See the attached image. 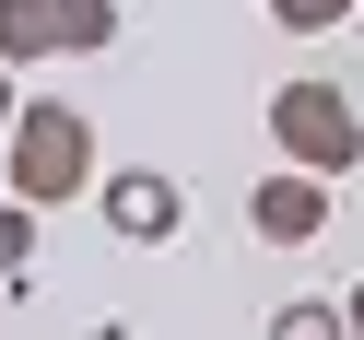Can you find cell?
<instances>
[{
    "label": "cell",
    "instance_id": "cell-5",
    "mask_svg": "<svg viewBox=\"0 0 364 340\" xmlns=\"http://www.w3.org/2000/svg\"><path fill=\"white\" fill-rule=\"evenodd\" d=\"M247 223H259V246H306L317 223H329V176H306V165L259 176V199H247Z\"/></svg>",
    "mask_w": 364,
    "mask_h": 340
},
{
    "label": "cell",
    "instance_id": "cell-2",
    "mask_svg": "<svg viewBox=\"0 0 364 340\" xmlns=\"http://www.w3.org/2000/svg\"><path fill=\"white\" fill-rule=\"evenodd\" d=\"M270 141H282V165H306V176H353L364 165V118H353L341 82H282V94H270Z\"/></svg>",
    "mask_w": 364,
    "mask_h": 340
},
{
    "label": "cell",
    "instance_id": "cell-10",
    "mask_svg": "<svg viewBox=\"0 0 364 340\" xmlns=\"http://www.w3.org/2000/svg\"><path fill=\"white\" fill-rule=\"evenodd\" d=\"M341 317H353V340H364V282H353V293H341Z\"/></svg>",
    "mask_w": 364,
    "mask_h": 340
},
{
    "label": "cell",
    "instance_id": "cell-3",
    "mask_svg": "<svg viewBox=\"0 0 364 340\" xmlns=\"http://www.w3.org/2000/svg\"><path fill=\"white\" fill-rule=\"evenodd\" d=\"M118 48V0H0V71L24 59H106Z\"/></svg>",
    "mask_w": 364,
    "mask_h": 340
},
{
    "label": "cell",
    "instance_id": "cell-4",
    "mask_svg": "<svg viewBox=\"0 0 364 340\" xmlns=\"http://www.w3.org/2000/svg\"><path fill=\"white\" fill-rule=\"evenodd\" d=\"M176 223H188L176 176H153V165H118V176H106V235H118V246H165Z\"/></svg>",
    "mask_w": 364,
    "mask_h": 340
},
{
    "label": "cell",
    "instance_id": "cell-7",
    "mask_svg": "<svg viewBox=\"0 0 364 340\" xmlns=\"http://www.w3.org/2000/svg\"><path fill=\"white\" fill-rule=\"evenodd\" d=\"M270 340H353L341 305H270Z\"/></svg>",
    "mask_w": 364,
    "mask_h": 340
},
{
    "label": "cell",
    "instance_id": "cell-9",
    "mask_svg": "<svg viewBox=\"0 0 364 340\" xmlns=\"http://www.w3.org/2000/svg\"><path fill=\"white\" fill-rule=\"evenodd\" d=\"M12 118H24V94H12V71H0V141H12Z\"/></svg>",
    "mask_w": 364,
    "mask_h": 340
},
{
    "label": "cell",
    "instance_id": "cell-8",
    "mask_svg": "<svg viewBox=\"0 0 364 340\" xmlns=\"http://www.w3.org/2000/svg\"><path fill=\"white\" fill-rule=\"evenodd\" d=\"M364 0H270V24L282 35H329V24H353Z\"/></svg>",
    "mask_w": 364,
    "mask_h": 340
},
{
    "label": "cell",
    "instance_id": "cell-11",
    "mask_svg": "<svg viewBox=\"0 0 364 340\" xmlns=\"http://www.w3.org/2000/svg\"><path fill=\"white\" fill-rule=\"evenodd\" d=\"M353 35H364V12H353Z\"/></svg>",
    "mask_w": 364,
    "mask_h": 340
},
{
    "label": "cell",
    "instance_id": "cell-6",
    "mask_svg": "<svg viewBox=\"0 0 364 340\" xmlns=\"http://www.w3.org/2000/svg\"><path fill=\"white\" fill-rule=\"evenodd\" d=\"M24 258H36V199L0 188V282H24Z\"/></svg>",
    "mask_w": 364,
    "mask_h": 340
},
{
    "label": "cell",
    "instance_id": "cell-1",
    "mask_svg": "<svg viewBox=\"0 0 364 340\" xmlns=\"http://www.w3.org/2000/svg\"><path fill=\"white\" fill-rule=\"evenodd\" d=\"M95 188V118H82L71 94H36L24 118H12V199H36V212H59V199Z\"/></svg>",
    "mask_w": 364,
    "mask_h": 340
}]
</instances>
